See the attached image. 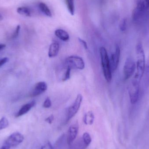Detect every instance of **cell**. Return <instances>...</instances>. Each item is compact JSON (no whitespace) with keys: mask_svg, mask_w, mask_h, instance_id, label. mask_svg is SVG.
I'll return each instance as SVG.
<instances>
[{"mask_svg":"<svg viewBox=\"0 0 149 149\" xmlns=\"http://www.w3.org/2000/svg\"><path fill=\"white\" fill-rule=\"evenodd\" d=\"M136 71L134 78L141 81L146 68V59L143 46L139 43L136 47Z\"/></svg>","mask_w":149,"mask_h":149,"instance_id":"cell-1","label":"cell"},{"mask_svg":"<svg viewBox=\"0 0 149 149\" xmlns=\"http://www.w3.org/2000/svg\"><path fill=\"white\" fill-rule=\"evenodd\" d=\"M100 52L104 77L108 82H110L112 78V70L107 52L104 47H102L100 48Z\"/></svg>","mask_w":149,"mask_h":149,"instance_id":"cell-2","label":"cell"},{"mask_svg":"<svg viewBox=\"0 0 149 149\" xmlns=\"http://www.w3.org/2000/svg\"><path fill=\"white\" fill-rule=\"evenodd\" d=\"M148 9L144 0H137L136 7L132 13L133 20L135 22L140 21L142 19Z\"/></svg>","mask_w":149,"mask_h":149,"instance_id":"cell-3","label":"cell"},{"mask_svg":"<svg viewBox=\"0 0 149 149\" xmlns=\"http://www.w3.org/2000/svg\"><path fill=\"white\" fill-rule=\"evenodd\" d=\"M140 81L134 78L128 88V93L131 104H134L138 101L140 91Z\"/></svg>","mask_w":149,"mask_h":149,"instance_id":"cell-4","label":"cell"},{"mask_svg":"<svg viewBox=\"0 0 149 149\" xmlns=\"http://www.w3.org/2000/svg\"><path fill=\"white\" fill-rule=\"evenodd\" d=\"M82 101V95H78L73 104L68 108L65 120L66 122H68L77 113L80 107Z\"/></svg>","mask_w":149,"mask_h":149,"instance_id":"cell-5","label":"cell"},{"mask_svg":"<svg viewBox=\"0 0 149 149\" xmlns=\"http://www.w3.org/2000/svg\"><path fill=\"white\" fill-rule=\"evenodd\" d=\"M136 70V65L134 59L128 57L125 61L123 66V76L125 80L128 79L134 73Z\"/></svg>","mask_w":149,"mask_h":149,"instance_id":"cell-6","label":"cell"},{"mask_svg":"<svg viewBox=\"0 0 149 149\" xmlns=\"http://www.w3.org/2000/svg\"><path fill=\"white\" fill-rule=\"evenodd\" d=\"M67 66L71 69L82 70L85 68V63L83 59L78 56H70L68 57L66 60Z\"/></svg>","mask_w":149,"mask_h":149,"instance_id":"cell-7","label":"cell"},{"mask_svg":"<svg viewBox=\"0 0 149 149\" xmlns=\"http://www.w3.org/2000/svg\"><path fill=\"white\" fill-rule=\"evenodd\" d=\"M24 140V136L21 133L15 132L10 135L6 140L4 144L10 146L15 147L22 143Z\"/></svg>","mask_w":149,"mask_h":149,"instance_id":"cell-8","label":"cell"},{"mask_svg":"<svg viewBox=\"0 0 149 149\" xmlns=\"http://www.w3.org/2000/svg\"><path fill=\"white\" fill-rule=\"evenodd\" d=\"M120 49L118 45L116 47L115 51L112 54L110 60V67L112 71H115L117 69L120 62Z\"/></svg>","mask_w":149,"mask_h":149,"instance_id":"cell-9","label":"cell"},{"mask_svg":"<svg viewBox=\"0 0 149 149\" xmlns=\"http://www.w3.org/2000/svg\"><path fill=\"white\" fill-rule=\"evenodd\" d=\"M79 131V125L74 123L71 125L68 130L67 135V143L69 145L71 144L77 137Z\"/></svg>","mask_w":149,"mask_h":149,"instance_id":"cell-10","label":"cell"},{"mask_svg":"<svg viewBox=\"0 0 149 149\" xmlns=\"http://www.w3.org/2000/svg\"><path fill=\"white\" fill-rule=\"evenodd\" d=\"M47 87L48 86L46 82L45 81H39L35 85L34 88L31 91V95L34 97L40 95L47 90Z\"/></svg>","mask_w":149,"mask_h":149,"instance_id":"cell-11","label":"cell"},{"mask_svg":"<svg viewBox=\"0 0 149 149\" xmlns=\"http://www.w3.org/2000/svg\"><path fill=\"white\" fill-rule=\"evenodd\" d=\"M36 105V102L35 101H32L29 103H27L22 106L20 109L18 113H17L16 117H18L22 116L24 115L27 113L31 110V108Z\"/></svg>","mask_w":149,"mask_h":149,"instance_id":"cell-12","label":"cell"},{"mask_svg":"<svg viewBox=\"0 0 149 149\" xmlns=\"http://www.w3.org/2000/svg\"><path fill=\"white\" fill-rule=\"evenodd\" d=\"M59 45L56 42L52 43L50 45L48 56L49 57L53 58L56 56L59 51Z\"/></svg>","mask_w":149,"mask_h":149,"instance_id":"cell-13","label":"cell"},{"mask_svg":"<svg viewBox=\"0 0 149 149\" xmlns=\"http://www.w3.org/2000/svg\"><path fill=\"white\" fill-rule=\"evenodd\" d=\"M55 34L56 36L63 41H68L70 39V36L67 31L61 29L56 30L55 31Z\"/></svg>","mask_w":149,"mask_h":149,"instance_id":"cell-14","label":"cell"},{"mask_svg":"<svg viewBox=\"0 0 149 149\" xmlns=\"http://www.w3.org/2000/svg\"><path fill=\"white\" fill-rule=\"evenodd\" d=\"M95 116L92 111H88L86 113L83 117V122L86 125H92L94 121Z\"/></svg>","mask_w":149,"mask_h":149,"instance_id":"cell-15","label":"cell"},{"mask_svg":"<svg viewBox=\"0 0 149 149\" xmlns=\"http://www.w3.org/2000/svg\"><path fill=\"white\" fill-rule=\"evenodd\" d=\"M39 8L41 11L45 15L49 17H52V13L49 7L44 3L41 2L39 4Z\"/></svg>","mask_w":149,"mask_h":149,"instance_id":"cell-16","label":"cell"},{"mask_svg":"<svg viewBox=\"0 0 149 149\" xmlns=\"http://www.w3.org/2000/svg\"><path fill=\"white\" fill-rule=\"evenodd\" d=\"M17 13L27 17H30L31 13L29 9L26 7H20L17 9Z\"/></svg>","mask_w":149,"mask_h":149,"instance_id":"cell-17","label":"cell"},{"mask_svg":"<svg viewBox=\"0 0 149 149\" xmlns=\"http://www.w3.org/2000/svg\"><path fill=\"white\" fill-rule=\"evenodd\" d=\"M67 8L71 15H73L74 13V0H65Z\"/></svg>","mask_w":149,"mask_h":149,"instance_id":"cell-18","label":"cell"},{"mask_svg":"<svg viewBox=\"0 0 149 149\" xmlns=\"http://www.w3.org/2000/svg\"><path fill=\"white\" fill-rule=\"evenodd\" d=\"M82 140L86 147H88L92 142V138L88 133H85L82 135Z\"/></svg>","mask_w":149,"mask_h":149,"instance_id":"cell-19","label":"cell"},{"mask_svg":"<svg viewBox=\"0 0 149 149\" xmlns=\"http://www.w3.org/2000/svg\"><path fill=\"white\" fill-rule=\"evenodd\" d=\"M9 125V122L8 119L5 117H3L0 120V130L6 128Z\"/></svg>","mask_w":149,"mask_h":149,"instance_id":"cell-20","label":"cell"},{"mask_svg":"<svg viewBox=\"0 0 149 149\" xmlns=\"http://www.w3.org/2000/svg\"><path fill=\"white\" fill-rule=\"evenodd\" d=\"M71 70V68L69 66H67V69L65 71V73L64 76L63 77V81H65L68 80L70 78Z\"/></svg>","mask_w":149,"mask_h":149,"instance_id":"cell-21","label":"cell"},{"mask_svg":"<svg viewBox=\"0 0 149 149\" xmlns=\"http://www.w3.org/2000/svg\"><path fill=\"white\" fill-rule=\"evenodd\" d=\"M127 19L124 18L121 21L120 24V30L122 31H126V29H127Z\"/></svg>","mask_w":149,"mask_h":149,"instance_id":"cell-22","label":"cell"},{"mask_svg":"<svg viewBox=\"0 0 149 149\" xmlns=\"http://www.w3.org/2000/svg\"><path fill=\"white\" fill-rule=\"evenodd\" d=\"M52 106V102L49 97H47L43 104V107L45 108H49Z\"/></svg>","mask_w":149,"mask_h":149,"instance_id":"cell-23","label":"cell"},{"mask_svg":"<svg viewBox=\"0 0 149 149\" xmlns=\"http://www.w3.org/2000/svg\"><path fill=\"white\" fill-rule=\"evenodd\" d=\"M41 149H54L52 144L49 142H46L43 146H42Z\"/></svg>","mask_w":149,"mask_h":149,"instance_id":"cell-24","label":"cell"},{"mask_svg":"<svg viewBox=\"0 0 149 149\" xmlns=\"http://www.w3.org/2000/svg\"><path fill=\"white\" fill-rule=\"evenodd\" d=\"M54 120V116L53 115H51L45 119V121L49 124H51Z\"/></svg>","mask_w":149,"mask_h":149,"instance_id":"cell-25","label":"cell"},{"mask_svg":"<svg viewBox=\"0 0 149 149\" xmlns=\"http://www.w3.org/2000/svg\"><path fill=\"white\" fill-rule=\"evenodd\" d=\"M20 25H17V26L15 31V33H14V34H13V36H12V38H16L17 37L18 34H19V31H20Z\"/></svg>","mask_w":149,"mask_h":149,"instance_id":"cell-26","label":"cell"},{"mask_svg":"<svg viewBox=\"0 0 149 149\" xmlns=\"http://www.w3.org/2000/svg\"><path fill=\"white\" fill-rule=\"evenodd\" d=\"M78 39H79V42L81 43V44L82 45L84 48H85V49L87 50L88 49V45L87 44V43L86 42V41H84L83 39H81V38H78Z\"/></svg>","mask_w":149,"mask_h":149,"instance_id":"cell-27","label":"cell"},{"mask_svg":"<svg viewBox=\"0 0 149 149\" xmlns=\"http://www.w3.org/2000/svg\"><path fill=\"white\" fill-rule=\"evenodd\" d=\"M8 58L7 57L4 58L0 59V67H1L2 65H3V64L7 63V62L8 61Z\"/></svg>","mask_w":149,"mask_h":149,"instance_id":"cell-28","label":"cell"},{"mask_svg":"<svg viewBox=\"0 0 149 149\" xmlns=\"http://www.w3.org/2000/svg\"><path fill=\"white\" fill-rule=\"evenodd\" d=\"M10 147L6 144H4L3 146L0 148V149H10Z\"/></svg>","mask_w":149,"mask_h":149,"instance_id":"cell-29","label":"cell"},{"mask_svg":"<svg viewBox=\"0 0 149 149\" xmlns=\"http://www.w3.org/2000/svg\"><path fill=\"white\" fill-rule=\"evenodd\" d=\"M146 69H147V71L149 72V57L148 59V62L146 64Z\"/></svg>","mask_w":149,"mask_h":149,"instance_id":"cell-30","label":"cell"},{"mask_svg":"<svg viewBox=\"0 0 149 149\" xmlns=\"http://www.w3.org/2000/svg\"><path fill=\"white\" fill-rule=\"evenodd\" d=\"M6 47V45L4 44H0V50L4 49Z\"/></svg>","mask_w":149,"mask_h":149,"instance_id":"cell-31","label":"cell"},{"mask_svg":"<svg viewBox=\"0 0 149 149\" xmlns=\"http://www.w3.org/2000/svg\"><path fill=\"white\" fill-rule=\"evenodd\" d=\"M144 1L146 3L147 7L149 9V0H144Z\"/></svg>","mask_w":149,"mask_h":149,"instance_id":"cell-32","label":"cell"},{"mask_svg":"<svg viewBox=\"0 0 149 149\" xmlns=\"http://www.w3.org/2000/svg\"><path fill=\"white\" fill-rule=\"evenodd\" d=\"M3 18V17L0 14V21L2 20Z\"/></svg>","mask_w":149,"mask_h":149,"instance_id":"cell-33","label":"cell"}]
</instances>
